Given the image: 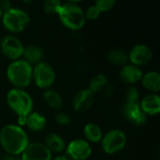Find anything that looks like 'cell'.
<instances>
[{
	"instance_id": "26",
	"label": "cell",
	"mask_w": 160,
	"mask_h": 160,
	"mask_svg": "<svg viewBox=\"0 0 160 160\" xmlns=\"http://www.w3.org/2000/svg\"><path fill=\"white\" fill-rule=\"evenodd\" d=\"M115 5V0H98L95 3V6L100 12H105L111 10Z\"/></svg>"
},
{
	"instance_id": "9",
	"label": "cell",
	"mask_w": 160,
	"mask_h": 160,
	"mask_svg": "<svg viewBox=\"0 0 160 160\" xmlns=\"http://www.w3.org/2000/svg\"><path fill=\"white\" fill-rule=\"evenodd\" d=\"M92 154V147L86 140L76 139L67 146L68 158L71 160H85Z\"/></svg>"
},
{
	"instance_id": "11",
	"label": "cell",
	"mask_w": 160,
	"mask_h": 160,
	"mask_svg": "<svg viewBox=\"0 0 160 160\" xmlns=\"http://www.w3.org/2000/svg\"><path fill=\"white\" fill-rule=\"evenodd\" d=\"M128 60L131 62V65L140 67L149 63L153 57L152 50L145 44L135 45L128 54Z\"/></svg>"
},
{
	"instance_id": "24",
	"label": "cell",
	"mask_w": 160,
	"mask_h": 160,
	"mask_svg": "<svg viewBox=\"0 0 160 160\" xmlns=\"http://www.w3.org/2000/svg\"><path fill=\"white\" fill-rule=\"evenodd\" d=\"M61 5L62 2L59 0H46L43 3V9L46 13H50V14L57 13Z\"/></svg>"
},
{
	"instance_id": "27",
	"label": "cell",
	"mask_w": 160,
	"mask_h": 160,
	"mask_svg": "<svg viewBox=\"0 0 160 160\" xmlns=\"http://www.w3.org/2000/svg\"><path fill=\"white\" fill-rule=\"evenodd\" d=\"M54 119L55 121L59 124V125H62V126H66V125H68L70 122H71V118L70 116L64 112H59L55 114L54 116Z\"/></svg>"
},
{
	"instance_id": "29",
	"label": "cell",
	"mask_w": 160,
	"mask_h": 160,
	"mask_svg": "<svg viewBox=\"0 0 160 160\" xmlns=\"http://www.w3.org/2000/svg\"><path fill=\"white\" fill-rule=\"evenodd\" d=\"M0 8H1L2 11H3V13H4L5 11L8 10L9 8H11V4L8 0H3V1L0 2Z\"/></svg>"
},
{
	"instance_id": "17",
	"label": "cell",
	"mask_w": 160,
	"mask_h": 160,
	"mask_svg": "<svg viewBox=\"0 0 160 160\" xmlns=\"http://www.w3.org/2000/svg\"><path fill=\"white\" fill-rule=\"evenodd\" d=\"M25 126L32 131H41L46 127V119L41 113L32 112L25 119Z\"/></svg>"
},
{
	"instance_id": "5",
	"label": "cell",
	"mask_w": 160,
	"mask_h": 160,
	"mask_svg": "<svg viewBox=\"0 0 160 160\" xmlns=\"http://www.w3.org/2000/svg\"><path fill=\"white\" fill-rule=\"evenodd\" d=\"M29 16L22 8H11L5 11L2 15V22L4 27L12 33H20L29 23Z\"/></svg>"
},
{
	"instance_id": "8",
	"label": "cell",
	"mask_w": 160,
	"mask_h": 160,
	"mask_svg": "<svg viewBox=\"0 0 160 160\" xmlns=\"http://www.w3.org/2000/svg\"><path fill=\"white\" fill-rule=\"evenodd\" d=\"M2 53L8 59L15 61L22 55L24 46L22 42L13 35L5 36L0 42Z\"/></svg>"
},
{
	"instance_id": "16",
	"label": "cell",
	"mask_w": 160,
	"mask_h": 160,
	"mask_svg": "<svg viewBox=\"0 0 160 160\" xmlns=\"http://www.w3.org/2000/svg\"><path fill=\"white\" fill-rule=\"evenodd\" d=\"M142 85L150 92L157 94L160 90V75L157 71H149L142 77Z\"/></svg>"
},
{
	"instance_id": "31",
	"label": "cell",
	"mask_w": 160,
	"mask_h": 160,
	"mask_svg": "<svg viewBox=\"0 0 160 160\" xmlns=\"http://www.w3.org/2000/svg\"><path fill=\"white\" fill-rule=\"evenodd\" d=\"M52 160H71L70 158H68L67 156H58V157H56L54 159H52Z\"/></svg>"
},
{
	"instance_id": "10",
	"label": "cell",
	"mask_w": 160,
	"mask_h": 160,
	"mask_svg": "<svg viewBox=\"0 0 160 160\" xmlns=\"http://www.w3.org/2000/svg\"><path fill=\"white\" fill-rule=\"evenodd\" d=\"M22 160H52V152L44 143L33 142L29 143L25 150L22 153Z\"/></svg>"
},
{
	"instance_id": "3",
	"label": "cell",
	"mask_w": 160,
	"mask_h": 160,
	"mask_svg": "<svg viewBox=\"0 0 160 160\" xmlns=\"http://www.w3.org/2000/svg\"><path fill=\"white\" fill-rule=\"evenodd\" d=\"M33 68L23 59L10 62L7 68V78L8 82L18 89L28 86L32 81Z\"/></svg>"
},
{
	"instance_id": "33",
	"label": "cell",
	"mask_w": 160,
	"mask_h": 160,
	"mask_svg": "<svg viewBox=\"0 0 160 160\" xmlns=\"http://www.w3.org/2000/svg\"><path fill=\"white\" fill-rule=\"evenodd\" d=\"M0 160H2V157H1V155H0Z\"/></svg>"
},
{
	"instance_id": "23",
	"label": "cell",
	"mask_w": 160,
	"mask_h": 160,
	"mask_svg": "<svg viewBox=\"0 0 160 160\" xmlns=\"http://www.w3.org/2000/svg\"><path fill=\"white\" fill-rule=\"evenodd\" d=\"M108 84V79L106 77V75L104 74H98L96 76L93 77V79L90 82L89 84V90L95 94L98 92H100L101 90H103Z\"/></svg>"
},
{
	"instance_id": "7",
	"label": "cell",
	"mask_w": 160,
	"mask_h": 160,
	"mask_svg": "<svg viewBox=\"0 0 160 160\" xmlns=\"http://www.w3.org/2000/svg\"><path fill=\"white\" fill-rule=\"evenodd\" d=\"M127 143L126 134L120 129H112L101 139V147L104 153L113 155L120 152Z\"/></svg>"
},
{
	"instance_id": "1",
	"label": "cell",
	"mask_w": 160,
	"mask_h": 160,
	"mask_svg": "<svg viewBox=\"0 0 160 160\" xmlns=\"http://www.w3.org/2000/svg\"><path fill=\"white\" fill-rule=\"evenodd\" d=\"M0 144L8 155L19 156L29 144V139L22 127L6 125L0 130Z\"/></svg>"
},
{
	"instance_id": "2",
	"label": "cell",
	"mask_w": 160,
	"mask_h": 160,
	"mask_svg": "<svg viewBox=\"0 0 160 160\" xmlns=\"http://www.w3.org/2000/svg\"><path fill=\"white\" fill-rule=\"evenodd\" d=\"M7 103L8 107L18 116V126H25L27 115L33 111V99L23 89L13 88L7 94Z\"/></svg>"
},
{
	"instance_id": "4",
	"label": "cell",
	"mask_w": 160,
	"mask_h": 160,
	"mask_svg": "<svg viewBox=\"0 0 160 160\" xmlns=\"http://www.w3.org/2000/svg\"><path fill=\"white\" fill-rule=\"evenodd\" d=\"M57 14L61 22L71 30H79L85 23L84 11L75 2L62 3Z\"/></svg>"
},
{
	"instance_id": "30",
	"label": "cell",
	"mask_w": 160,
	"mask_h": 160,
	"mask_svg": "<svg viewBox=\"0 0 160 160\" xmlns=\"http://www.w3.org/2000/svg\"><path fill=\"white\" fill-rule=\"evenodd\" d=\"M2 160H22L19 156H12V155H6L4 158H2Z\"/></svg>"
},
{
	"instance_id": "22",
	"label": "cell",
	"mask_w": 160,
	"mask_h": 160,
	"mask_svg": "<svg viewBox=\"0 0 160 160\" xmlns=\"http://www.w3.org/2000/svg\"><path fill=\"white\" fill-rule=\"evenodd\" d=\"M107 57H108L109 62L116 67H124L125 65H127L128 61V54L124 51L118 50V49L111 50L108 52Z\"/></svg>"
},
{
	"instance_id": "19",
	"label": "cell",
	"mask_w": 160,
	"mask_h": 160,
	"mask_svg": "<svg viewBox=\"0 0 160 160\" xmlns=\"http://www.w3.org/2000/svg\"><path fill=\"white\" fill-rule=\"evenodd\" d=\"M44 144L51 152L60 153L65 149L64 139L56 133L48 134L45 138V143Z\"/></svg>"
},
{
	"instance_id": "28",
	"label": "cell",
	"mask_w": 160,
	"mask_h": 160,
	"mask_svg": "<svg viewBox=\"0 0 160 160\" xmlns=\"http://www.w3.org/2000/svg\"><path fill=\"white\" fill-rule=\"evenodd\" d=\"M84 15H85V19L87 18L89 20H95L100 15V11L98 9V8L95 5H92L87 8L86 11L84 12Z\"/></svg>"
},
{
	"instance_id": "21",
	"label": "cell",
	"mask_w": 160,
	"mask_h": 160,
	"mask_svg": "<svg viewBox=\"0 0 160 160\" xmlns=\"http://www.w3.org/2000/svg\"><path fill=\"white\" fill-rule=\"evenodd\" d=\"M43 99L46 102V104L54 110H59L63 106V100L61 96L53 90H45L43 93Z\"/></svg>"
},
{
	"instance_id": "20",
	"label": "cell",
	"mask_w": 160,
	"mask_h": 160,
	"mask_svg": "<svg viewBox=\"0 0 160 160\" xmlns=\"http://www.w3.org/2000/svg\"><path fill=\"white\" fill-rule=\"evenodd\" d=\"M83 134L87 142H98L102 139L101 128L94 123H88L84 126Z\"/></svg>"
},
{
	"instance_id": "15",
	"label": "cell",
	"mask_w": 160,
	"mask_h": 160,
	"mask_svg": "<svg viewBox=\"0 0 160 160\" xmlns=\"http://www.w3.org/2000/svg\"><path fill=\"white\" fill-rule=\"evenodd\" d=\"M142 75L143 73L142 69L134 65H125L124 67H122L119 72L120 79L123 82L130 84L136 83L139 81H141Z\"/></svg>"
},
{
	"instance_id": "13",
	"label": "cell",
	"mask_w": 160,
	"mask_h": 160,
	"mask_svg": "<svg viewBox=\"0 0 160 160\" xmlns=\"http://www.w3.org/2000/svg\"><path fill=\"white\" fill-rule=\"evenodd\" d=\"M125 116L133 124L142 126L146 122L147 115L142 111L140 103H125L123 107Z\"/></svg>"
},
{
	"instance_id": "6",
	"label": "cell",
	"mask_w": 160,
	"mask_h": 160,
	"mask_svg": "<svg viewBox=\"0 0 160 160\" xmlns=\"http://www.w3.org/2000/svg\"><path fill=\"white\" fill-rule=\"evenodd\" d=\"M32 79L38 88L48 89L54 82L55 71L49 63L41 61L34 66Z\"/></svg>"
},
{
	"instance_id": "25",
	"label": "cell",
	"mask_w": 160,
	"mask_h": 160,
	"mask_svg": "<svg viewBox=\"0 0 160 160\" xmlns=\"http://www.w3.org/2000/svg\"><path fill=\"white\" fill-rule=\"evenodd\" d=\"M126 99H127L126 101L127 103H139V99H140L139 90L134 86L129 87L126 94Z\"/></svg>"
},
{
	"instance_id": "18",
	"label": "cell",
	"mask_w": 160,
	"mask_h": 160,
	"mask_svg": "<svg viewBox=\"0 0 160 160\" xmlns=\"http://www.w3.org/2000/svg\"><path fill=\"white\" fill-rule=\"evenodd\" d=\"M22 55L24 57L23 60H25L28 64L32 66V65H37L38 63L41 62L43 52L39 47L36 45H28L24 47Z\"/></svg>"
},
{
	"instance_id": "12",
	"label": "cell",
	"mask_w": 160,
	"mask_h": 160,
	"mask_svg": "<svg viewBox=\"0 0 160 160\" xmlns=\"http://www.w3.org/2000/svg\"><path fill=\"white\" fill-rule=\"evenodd\" d=\"M94 102V94L87 88L77 92L72 99L73 109L77 112L87 111Z\"/></svg>"
},
{
	"instance_id": "14",
	"label": "cell",
	"mask_w": 160,
	"mask_h": 160,
	"mask_svg": "<svg viewBox=\"0 0 160 160\" xmlns=\"http://www.w3.org/2000/svg\"><path fill=\"white\" fill-rule=\"evenodd\" d=\"M140 106L142 111L146 115H157L160 112V98L158 94H148L144 96L141 102Z\"/></svg>"
},
{
	"instance_id": "32",
	"label": "cell",
	"mask_w": 160,
	"mask_h": 160,
	"mask_svg": "<svg viewBox=\"0 0 160 160\" xmlns=\"http://www.w3.org/2000/svg\"><path fill=\"white\" fill-rule=\"evenodd\" d=\"M2 15H3V11H2V9H1V8H0V19L2 18Z\"/></svg>"
}]
</instances>
